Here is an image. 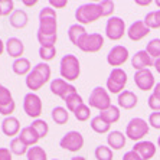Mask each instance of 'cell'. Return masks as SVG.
Instances as JSON below:
<instances>
[{
	"instance_id": "c3c4849f",
	"label": "cell",
	"mask_w": 160,
	"mask_h": 160,
	"mask_svg": "<svg viewBox=\"0 0 160 160\" xmlns=\"http://www.w3.org/2000/svg\"><path fill=\"white\" fill-rule=\"evenodd\" d=\"M153 67H154V69H156V71L160 74V58L154 61V65H153Z\"/></svg>"
},
{
	"instance_id": "e575fe53",
	"label": "cell",
	"mask_w": 160,
	"mask_h": 160,
	"mask_svg": "<svg viewBox=\"0 0 160 160\" xmlns=\"http://www.w3.org/2000/svg\"><path fill=\"white\" fill-rule=\"evenodd\" d=\"M146 52L149 53L152 58H154V59H159L160 58V39L159 38H154V39H152V41L147 43Z\"/></svg>"
},
{
	"instance_id": "6f0895ef",
	"label": "cell",
	"mask_w": 160,
	"mask_h": 160,
	"mask_svg": "<svg viewBox=\"0 0 160 160\" xmlns=\"http://www.w3.org/2000/svg\"><path fill=\"white\" fill-rule=\"evenodd\" d=\"M52 160H59V159H52Z\"/></svg>"
},
{
	"instance_id": "484cf974",
	"label": "cell",
	"mask_w": 160,
	"mask_h": 160,
	"mask_svg": "<svg viewBox=\"0 0 160 160\" xmlns=\"http://www.w3.org/2000/svg\"><path fill=\"white\" fill-rule=\"evenodd\" d=\"M98 116L101 117L102 120H105L108 124H114L117 123L120 120V116H121V112H120V108L116 107V105H111L110 108L104 110V111H100Z\"/></svg>"
},
{
	"instance_id": "9a60e30c",
	"label": "cell",
	"mask_w": 160,
	"mask_h": 160,
	"mask_svg": "<svg viewBox=\"0 0 160 160\" xmlns=\"http://www.w3.org/2000/svg\"><path fill=\"white\" fill-rule=\"evenodd\" d=\"M149 33H150V29L146 26V23L143 22V20H136V22L131 23L130 26H128V29H127V36L133 42L142 41V39H144Z\"/></svg>"
},
{
	"instance_id": "e0dca14e",
	"label": "cell",
	"mask_w": 160,
	"mask_h": 160,
	"mask_svg": "<svg viewBox=\"0 0 160 160\" xmlns=\"http://www.w3.org/2000/svg\"><path fill=\"white\" fill-rule=\"evenodd\" d=\"M156 146L153 142H138L133 146V152H136L138 156L142 157V160H150L156 154Z\"/></svg>"
},
{
	"instance_id": "3957f363",
	"label": "cell",
	"mask_w": 160,
	"mask_h": 160,
	"mask_svg": "<svg viewBox=\"0 0 160 160\" xmlns=\"http://www.w3.org/2000/svg\"><path fill=\"white\" fill-rule=\"evenodd\" d=\"M59 72L62 79L65 81H75V79L79 78V74H81V63L79 59L72 53H67L61 58L59 62Z\"/></svg>"
},
{
	"instance_id": "7402d4cb",
	"label": "cell",
	"mask_w": 160,
	"mask_h": 160,
	"mask_svg": "<svg viewBox=\"0 0 160 160\" xmlns=\"http://www.w3.org/2000/svg\"><path fill=\"white\" fill-rule=\"evenodd\" d=\"M29 22V18H28V13L22 9H16L10 16H9V23L10 26L16 28V29H23V28L28 25Z\"/></svg>"
},
{
	"instance_id": "277c9868",
	"label": "cell",
	"mask_w": 160,
	"mask_h": 160,
	"mask_svg": "<svg viewBox=\"0 0 160 160\" xmlns=\"http://www.w3.org/2000/svg\"><path fill=\"white\" fill-rule=\"evenodd\" d=\"M102 18V12L98 3H84L75 10V19L79 25H88Z\"/></svg>"
},
{
	"instance_id": "d6986e66",
	"label": "cell",
	"mask_w": 160,
	"mask_h": 160,
	"mask_svg": "<svg viewBox=\"0 0 160 160\" xmlns=\"http://www.w3.org/2000/svg\"><path fill=\"white\" fill-rule=\"evenodd\" d=\"M4 45H6V52L9 53V56L15 58V59L22 58L23 52H25V45L19 38H9Z\"/></svg>"
},
{
	"instance_id": "60d3db41",
	"label": "cell",
	"mask_w": 160,
	"mask_h": 160,
	"mask_svg": "<svg viewBox=\"0 0 160 160\" xmlns=\"http://www.w3.org/2000/svg\"><path fill=\"white\" fill-rule=\"evenodd\" d=\"M149 126H152L156 130H160V111H153L149 116Z\"/></svg>"
},
{
	"instance_id": "7c38bea8",
	"label": "cell",
	"mask_w": 160,
	"mask_h": 160,
	"mask_svg": "<svg viewBox=\"0 0 160 160\" xmlns=\"http://www.w3.org/2000/svg\"><path fill=\"white\" fill-rule=\"evenodd\" d=\"M128 56H130V53H128V49L126 48V46H123V45H116V46H112L111 49H110V52H108L107 55V62L108 65H111V67H121L123 63H126V61L128 59Z\"/></svg>"
},
{
	"instance_id": "ee69618b",
	"label": "cell",
	"mask_w": 160,
	"mask_h": 160,
	"mask_svg": "<svg viewBox=\"0 0 160 160\" xmlns=\"http://www.w3.org/2000/svg\"><path fill=\"white\" fill-rule=\"evenodd\" d=\"M0 160H13V154L8 147H0Z\"/></svg>"
},
{
	"instance_id": "9c48e42d",
	"label": "cell",
	"mask_w": 160,
	"mask_h": 160,
	"mask_svg": "<svg viewBox=\"0 0 160 160\" xmlns=\"http://www.w3.org/2000/svg\"><path fill=\"white\" fill-rule=\"evenodd\" d=\"M59 146L62 149L68 150L71 153H77L84 147V136L79 131L71 130L65 133L62 136V138L59 140Z\"/></svg>"
},
{
	"instance_id": "ba28073f",
	"label": "cell",
	"mask_w": 160,
	"mask_h": 160,
	"mask_svg": "<svg viewBox=\"0 0 160 160\" xmlns=\"http://www.w3.org/2000/svg\"><path fill=\"white\" fill-rule=\"evenodd\" d=\"M42 108H43V104H42V100L38 94L28 92L23 97V110H25L28 117L38 120L42 114Z\"/></svg>"
},
{
	"instance_id": "44dd1931",
	"label": "cell",
	"mask_w": 160,
	"mask_h": 160,
	"mask_svg": "<svg viewBox=\"0 0 160 160\" xmlns=\"http://www.w3.org/2000/svg\"><path fill=\"white\" fill-rule=\"evenodd\" d=\"M126 142H127V137L120 130H112L107 136L108 147L111 150H121L126 146Z\"/></svg>"
},
{
	"instance_id": "d4e9b609",
	"label": "cell",
	"mask_w": 160,
	"mask_h": 160,
	"mask_svg": "<svg viewBox=\"0 0 160 160\" xmlns=\"http://www.w3.org/2000/svg\"><path fill=\"white\" fill-rule=\"evenodd\" d=\"M85 35H87L85 28L82 26V25H79V23L71 25V26H69V29H68V38H69V41H71L75 46H78L79 41H81Z\"/></svg>"
},
{
	"instance_id": "816d5d0a",
	"label": "cell",
	"mask_w": 160,
	"mask_h": 160,
	"mask_svg": "<svg viewBox=\"0 0 160 160\" xmlns=\"http://www.w3.org/2000/svg\"><path fill=\"white\" fill-rule=\"evenodd\" d=\"M150 3H152L150 0H147V2H136V4H140V6H149Z\"/></svg>"
},
{
	"instance_id": "7a4b0ae2",
	"label": "cell",
	"mask_w": 160,
	"mask_h": 160,
	"mask_svg": "<svg viewBox=\"0 0 160 160\" xmlns=\"http://www.w3.org/2000/svg\"><path fill=\"white\" fill-rule=\"evenodd\" d=\"M49 79H51V67L46 62H39L26 75L25 84L30 89V92H35L38 89H41Z\"/></svg>"
},
{
	"instance_id": "ac0fdd59",
	"label": "cell",
	"mask_w": 160,
	"mask_h": 160,
	"mask_svg": "<svg viewBox=\"0 0 160 160\" xmlns=\"http://www.w3.org/2000/svg\"><path fill=\"white\" fill-rule=\"evenodd\" d=\"M0 127H2L3 134L8 136V137H15V136L19 134V131H20V123H19V120L13 116L4 117V120L2 121Z\"/></svg>"
},
{
	"instance_id": "ffe728a7",
	"label": "cell",
	"mask_w": 160,
	"mask_h": 160,
	"mask_svg": "<svg viewBox=\"0 0 160 160\" xmlns=\"http://www.w3.org/2000/svg\"><path fill=\"white\" fill-rule=\"evenodd\" d=\"M117 102H118L120 108H124V110H131L137 105L138 98L137 95L133 92V91H128V89H124L121 94H118V98H117Z\"/></svg>"
},
{
	"instance_id": "7dc6e473",
	"label": "cell",
	"mask_w": 160,
	"mask_h": 160,
	"mask_svg": "<svg viewBox=\"0 0 160 160\" xmlns=\"http://www.w3.org/2000/svg\"><path fill=\"white\" fill-rule=\"evenodd\" d=\"M153 94H154V95H156V97L160 100V82H157L156 87L153 88Z\"/></svg>"
},
{
	"instance_id": "ab89813d",
	"label": "cell",
	"mask_w": 160,
	"mask_h": 160,
	"mask_svg": "<svg viewBox=\"0 0 160 160\" xmlns=\"http://www.w3.org/2000/svg\"><path fill=\"white\" fill-rule=\"evenodd\" d=\"M0 10L2 16H10L15 12V3L12 0H0Z\"/></svg>"
},
{
	"instance_id": "11a10c76",
	"label": "cell",
	"mask_w": 160,
	"mask_h": 160,
	"mask_svg": "<svg viewBox=\"0 0 160 160\" xmlns=\"http://www.w3.org/2000/svg\"><path fill=\"white\" fill-rule=\"evenodd\" d=\"M157 146L160 147V136H159V138H157Z\"/></svg>"
},
{
	"instance_id": "680465c9",
	"label": "cell",
	"mask_w": 160,
	"mask_h": 160,
	"mask_svg": "<svg viewBox=\"0 0 160 160\" xmlns=\"http://www.w3.org/2000/svg\"><path fill=\"white\" fill-rule=\"evenodd\" d=\"M0 124H2V123H0Z\"/></svg>"
},
{
	"instance_id": "836d02e7",
	"label": "cell",
	"mask_w": 160,
	"mask_h": 160,
	"mask_svg": "<svg viewBox=\"0 0 160 160\" xmlns=\"http://www.w3.org/2000/svg\"><path fill=\"white\" fill-rule=\"evenodd\" d=\"M95 154V159L97 160H112L114 159V154H112V150L108 147V146L100 144L94 152Z\"/></svg>"
},
{
	"instance_id": "1f68e13d",
	"label": "cell",
	"mask_w": 160,
	"mask_h": 160,
	"mask_svg": "<svg viewBox=\"0 0 160 160\" xmlns=\"http://www.w3.org/2000/svg\"><path fill=\"white\" fill-rule=\"evenodd\" d=\"M26 159L28 160H48V154L43 150V147L33 146V147H29V150H28Z\"/></svg>"
},
{
	"instance_id": "d6a6232c",
	"label": "cell",
	"mask_w": 160,
	"mask_h": 160,
	"mask_svg": "<svg viewBox=\"0 0 160 160\" xmlns=\"http://www.w3.org/2000/svg\"><path fill=\"white\" fill-rule=\"evenodd\" d=\"M30 127L36 131L38 136H39L41 138H45L46 136H48V133H49V126H48V123H46L45 120H41V118L33 120V123L30 124Z\"/></svg>"
},
{
	"instance_id": "bcb514c9",
	"label": "cell",
	"mask_w": 160,
	"mask_h": 160,
	"mask_svg": "<svg viewBox=\"0 0 160 160\" xmlns=\"http://www.w3.org/2000/svg\"><path fill=\"white\" fill-rule=\"evenodd\" d=\"M123 160H142V157L138 156L136 152H133V150H130V152L124 153L123 156Z\"/></svg>"
},
{
	"instance_id": "681fc988",
	"label": "cell",
	"mask_w": 160,
	"mask_h": 160,
	"mask_svg": "<svg viewBox=\"0 0 160 160\" xmlns=\"http://www.w3.org/2000/svg\"><path fill=\"white\" fill-rule=\"evenodd\" d=\"M4 49H6V45L3 43V41H2V39H0V55L4 52Z\"/></svg>"
},
{
	"instance_id": "8d00e7d4",
	"label": "cell",
	"mask_w": 160,
	"mask_h": 160,
	"mask_svg": "<svg viewBox=\"0 0 160 160\" xmlns=\"http://www.w3.org/2000/svg\"><path fill=\"white\" fill-rule=\"evenodd\" d=\"M74 116H75V118L78 120V121H87V120L91 117V107L87 105V104L79 105V107L75 110Z\"/></svg>"
},
{
	"instance_id": "5bb4252c",
	"label": "cell",
	"mask_w": 160,
	"mask_h": 160,
	"mask_svg": "<svg viewBox=\"0 0 160 160\" xmlns=\"http://www.w3.org/2000/svg\"><path fill=\"white\" fill-rule=\"evenodd\" d=\"M134 84L142 91H150L156 87L154 82V75L150 69H143V71H136L134 74Z\"/></svg>"
},
{
	"instance_id": "74e56055",
	"label": "cell",
	"mask_w": 160,
	"mask_h": 160,
	"mask_svg": "<svg viewBox=\"0 0 160 160\" xmlns=\"http://www.w3.org/2000/svg\"><path fill=\"white\" fill-rule=\"evenodd\" d=\"M98 4H100L101 12H102V18H111L112 12H114V8H116L114 2H110V0H102V2H100Z\"/></svg>"
},
{
	"instance_id": "4dcf8cb0",
	"label": "cell",
	"mask_w": 160,
	"mask_h": 160,
	"mask_svg": "<svg viewBox=\"0 0 160 160\" xmlns=\"http://www.w3.org/2000/svg\"><path fill=\"white\" fill-rule=\"evenodd\" d=\"M63 101H65V104H67V110L68 111H71V112H75V110H77L79 105L85 104V102L82 101V97L79 95L78 92L71 94L69 97H67Z\"/></svg>"
},
{
	"instance_id": "2e32d148",
	"label": "cell",
	"mask_w": 160,
	"mask_h": 160,
	"mask_svg": "<svg viewBox=\"0 0 160 160\" xmlns=\"http://www.w3.org/2000/svg\"><path fill=\"white\" fill-rule=\"evenodd\" d=\"M152 65H154L153 58L144 51H137L131 58V67L136 71H143V69H149Z\"/></svg>"
},
{
	"instance_id": "f1b7e54d",
	"label": "cell",
	"mask_w": 160,
	"mask_h": 160,
	"mask_svg": "<svg viewBox=\"0 0 160 160\" xmlns=\"http://www.w3.org/2000/svg\"><path fill=\"white\" fill-rule=\"evenodd\" d=\"M9 150L12 152V154H16V156H23V154H26L29 147H28L25 143L20 140L19 137H15L12 138L10 142V146H9Z\"/></svg>"
},
{
	"instance_id": "9f6ffc18",
	"label": "cell",
	"mask_w": 160,
	"mask_h": 160,
	"mask_svg": "<svg viewBox=\"0 0 160 160\" xmlns=\"http://www.w3.org/2000/svg\"><path fill=\"white\" fill-rule=\"evenodd\" d=\"M0 18H2V10H0Z\"/></svg>"
},
{
	"instance_id": "6da1fadb",
	"label": "cell",
	"mask_w": 160,
	"mask_h": 160,
	"mask_svg": "<svg viewBox=\"0 0 160 160\" xmlns=\"http://www.w3.org/2000/svg\"><path fill=\"white\" fill-rule=\"evenodd\" d=\"M58 16L55 9L51 6L41 9L39 12V29H38V42L41 46H55L58 39Z\"/></svg>"
},
{
	"instance_id": "f6af8a7d",
	"label": "cell",
	"mask_w": 160,
	"mask_h": 160,
	"mask_svg": "<svg viewBox=\"0 0 160 160\" xmlns=\"http://www.w3.org/2000/svg\"><path fill=\"white\" fill-rule=\"evenodd\" d=\"M67 4H68L67 0H51V2H49V6H51L52 9L53 8L55 9H63Z\"/></svg>"
},
{
	"instance_id": "f5cc1de1",
	"label": "cell",
	"mask_w": 160,
	"mask_h": 160,
	"mask_svg": "<svg viewBox=\"0 0 160 160\" xmlns=\"http://www.w3.org/2000/svg\"><path fill=\"white\" fill-rule=\"evenodd\" d=\"M71 160H87L85 157H82V156H75V157H72Z\"/></svg>"
},
{
	"instance_id": "8992f818",
	"label": "cell",
	"mask_w": 160,
	"mask_h": 160,
	"mask_svg": "<svg viewBox=\"0 0 160 160\" xmlns=\"http://www.w3.org/2000/svg\"><path fill=\"white\" fill-rule=\"evenodd\" d=\"M88 104L91 108H95L98 111H104L107 108L111 107V98L110 94L102 87H95V88L89 92Z\"/></svg>"
},
{
	"instance_id": "db71d44e",
	"label": "cell",
	"mask_w": 160,
	"mask_h": 160,
	"mask_svg": "<svg viewBox=\"0 0 160 160\" xmlns=\"http://www.w3.org/2000/svg\"><path fill=\"white\" fill-rule=\"evenodd\" d=\"M156 4H157V8L160 9V0H157V2H156Z\"/></svg>"
},
{
	"instance_id": "8fae6325",
	"label": "cell",
	"mask_w": 160,
	"mask_h": 160,
	"mask_svg": "<svg viewBox=\"0 0 160 160\" xmlns=\"http://www.w3.org/2000/svg\"><path fill=\"white\" fill-rule=\"evenodd\" d=\"M104 46V36L101 33H87L78 43V48L82 52L95 53Z\"/></svg>"
},
{
	"instance_id": "f35d334b",
	"label": "cell",
	"mask_w": 160,
	"mask_h": 160,
	"mask_svg": "<svg viewBox=\"0 0 160 160\" xmlns=\"http://www.w3.org/2000/svg\"><path fill=\"white\" fill-rule=\"evenodd\" d=\"M10 102H13V97H12L10 89L0 84V105H8Z\"/></svg>"
},
{
	"instance_id": "7bdbcfd3",
	"label": "cell",
	"mask_w": 160,
	"mask_h": 160,
	"mask_svg": "<svg viewBox=\"0 0 160 160\" xmlns=\"http://www.w3.org/2000/svg\"><path fill=\"white\" fill-rule=\"evenodd\" d=\"M147 105H149L150 110H153V111H160V100L154 95V94H152L149 97V100H147Z\"/></svg>"
},
{
	"instance_id": "5b68a950",
	"label": "cell",
	"mask_w": 160,
	"mask_h": 160,
	"mask_svg": "<svg viewBox=\"0 0 160 160\" xmlns=\"http://www.w3.org/2000/svg\"><path fill=\"white\" fill-rule=\"evenodd\" d=\"M150 126L147 124V121L140 117H136V118H131L128 121L126 127V137H128L133 142H142V138L144 136L149 134Z\"/></svg>"
},
{
	"instance_id": "f907efd6",
	"label": "cell",
	"mask_w": 160,
	"mask_h": 160,
	"mask_svg": "<svg viewBox=\"0 0 160 160\" xmlns=\"http://www.w3.org/2000/svg\"><path fill=\"white\" fill-rule=\"evenodd\" d=\"M36 3H38L36 0H32V2H26V0H25V2H23V4H26V6H35Z\"/></svg>"
},
{
	"instance_id": "52a82bcc",
	"label": "cell",
	"mask_w": 160,
	"mask_h": 160,
	"mask_svg": "<svg viewBox=\"0 0 160 160\" xmlns=\"http://www.w3.org/2000/svg\"><path fill=\"white\" fill-rule=\"evenodd\" d=\"M127 84V72L121 68L111 69L107 78V91L111 94H121Z\"/></svg>"
},
{
	"instance_id": "83f0119b",
	"label": "cell",
	"mask_w": 160,
	"mask_h": 160,
	"mask_svg": "<svg viewBox=\"0 0 160 160\" xmlns=\"http://www.w3.org/2000/svg\"><path fill=\"white\" fill-rule=\"evenodd\" d=\"M51 117H52V120L58 124V126H62V124L68 123V120H69V112H68L67 108L59 107V105H58V107H55L52 110Z\"/></svg>"
},
{
	"instance_id": "4316f807",
	"label": "cell",
	"mask_w": 160,
	"mask_h": 160,
	"mask_svg": "<svg viewBox=\"0 0 160 160\" xmlns=\"http://www.w3.org/2000/svg\"><path fill=\"white\" fill-rule=\"evenodd\" d=\"M91 128H92L95 133L98 134H105V133H110V127L111 124H108L105 120H102L100 116H95L91 118V123H89Z\"/></svg>"
},
{
	"instance_id": "4fadbf2b",
	"label": "cell",
	"mask_w": 160,
	"mask_h": 160,
	"mask_svg": "<svg viewBox=\"0 0 160 160\" xmlns=\"http://www.w3.org/2000/svg\"><path fill=\"white\" fill-rule=\"evenodd\" d=\"M51 92H52L53 95H58L59 98L65 100V98L69 97L71 94L77 92V88L62 78H53L52 81H51Z\"/></svg>"
},
{
	"instance_id": "603a6c76",
	"label": "cell",
	"mask_w": 160,
	"mask_h": 160,
	"mask_svg": "<svg viewBox=\"0 0 160 160\" xmlns=\"http://www.w3.org/2000/svg\"><path fill=\"white\" fill-rule=\"evenodd\" d=\"M18 137L20 138V140H22V142L25 143L28 147H33V146H36V143L41 140V137L38 136V133L30 126L23 127L22 130H20V134H19Z\"/></svg>"
},
{
	"instance_id": "cb8c5ba5",
	"label": "cell",
	"mask_w": 160,
	"mask_h": 160,
	"mask_svg": "<svg viewBox=\"0 0 160 160\" xmlns=\"http://www.w3.org/2000/svg\"><path fill=\"white\" fill-rule=\"evenodd\" d=\"M12 69L16 75H28L30 71H32V65H30V61L28 58H19V59H15L13 63H12Z\"/></svg>"
},
{
	"instance_id": "30bf717a",
	"label": "cell",
	"mask_w": 160,
	"mask_h": 160,
	"mask_svg": "<svg viewBox=\"0 0 160 160\" xmlns=\"http://www.w3.org/2000/svg\"><path fill=\"white\" fill-rule=\"evenodd\" d=\"M126 33H127V29H126V23H124L123 19L118 18V16L108 18L107 25H105V35H107L108 39L120 41Z\"/></svg>"
},
{
	"instance_id": "d590c367",
	"label": "cell",
	"mask_w": 160,
	"mask_h": 160,
	"mask_svg": "<svg viewBox=\"0 0 160 160\" xmlns=\"http://www.w3.org/2000/svg\"><path fill=\"white\" fill-rule=\"evenodd\" d=\"M39 56L43 62H49L56 56V48L55 46H41L39 48Z\"/></svg>"
},
{
	"instance_id": "f546056e",
	"label": "cell",
	"mask_w": 160,
	"mask_h": 160,
	"mask_svg": "<svg viewBox=\"0 0 160 160\" xmlns=\"http://www.w3.org/2000/svg\"><path fill=\"white\" fill-rule=\"evenodd\" d=\"M143 22L146 23V26L149 28L150 30L159 29L160 28V9L159 10L149 12V13L144 16V20H143Z\"/></svg>"
},
{
	"instance_id": "b9f144b4",
	"label": "cell",
	"mask_w": 160,
	"mask_h": 160,
	"mask_svg": "<svg viewBox=\"0 0 160 160\" xmlns=\"http://www.w3.org/2000/svg\"><path fill=\"white\" fill-rule=\"evenodd\" d=\"M15 108H16V102H10L8 105H0V114L4 117H10L13 112H15Z\"/></svg>"
}]
</instances>
